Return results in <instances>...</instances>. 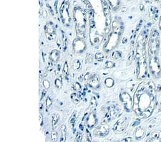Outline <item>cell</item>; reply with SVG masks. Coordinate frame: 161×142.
Wrapping results in <instances>:
<instances>
[{"label":"cell","instance_id":"30bf717a","mask_svg":"<svg viewBox=\"0 0 161 142\" xmlns=\"http://www.w3.org/2000/svg\"><path fill=\"white\" fill-rule=\"evenodd\" d=\"M72 47L73 53L76 55H80L86 51L87 46L83 39L77 37V38L73 40Z\"/></svg>","mask_w":161,"mask_h":142},{"label":"cell","instance_id":"3957f363","mask_svg":"<svg viewBox=\"0 0 161 142\" xmlns=\"http://www.w3.org/2000/svg\"><path fill=\"white\" fill-rule=\"evenodd\" d=\"M124 31L123 24L121 22L117 21L115 20L112 24V31L108 37V40L105 45H104V50L106 52H109L118 47L122 35Z\"/></svg>","mask_w":161,"mask_h":142},{"label":"cell","instance_id":"8992f818","mask_svg":"<svg viewBox=\"0 0 161 142\" xmlns=\"http://www.w3.org/2000/svg\"><path fill=\"white\" fill-rule=\"evenodd\" d=\"M70 7V0H63L59 10L61 21L64 26L66 27L67 28L72 27V18H71L70 12H69Z\"/></svg>","mask_w":161,"mask_h":142},{"label":"cell","instance_id":"b9f144b4","mask_svg":"<svg viewBox=\"0 0 161 142\" xmlns=\"http://www.w3.org/2000/svg\"><path fill=\"white\" fill-rule=\"evenodd\" d=\"M39 118H40V127H42V116L41 113H39Z\"/></svg>","mask_w":161,"mask_h":142},{"label":"cell","instance_id":"277c9868","mask_svg":"<svg viewBox=\"0 0 161 142\" xmlns=\"http://www.w3.org/2000/svg\"><path fill=\"white\" fill-rule=\"evenodd\" d=\"M160 49V38L158 31L151 29L148 41V56H158Z\"/></svg>","mask_w":161,"mask_h":142},{"label":"cell","instance_id":"ab89813d","mask_svg":"<svg viewBox=\"0 0 161 142\" xmlns=\"http://www.w3.org/2000/svg\"><path fill=\"white\" fill-rule=\"evenodd\" d=\"M47 7L48 8V11H49V12H50V14H51L52 16H54V12H53V11H52V7L50 6V4H47Z\"/></svg>","mask_w":161,"mask_h":142},{"label":"cell","instance_id":"f35d334b","mask_svg":"<svg viewBox=\"0 0 161 142\" xmlns=\"http://www.w3.org/2000/svg\"><path fill=\"white\" fill-rule=\"evenodd\" d=\"M82 140V135L78 134L77 137L75 138V141H81Z\"/></svg>","mask_w":161,"mask_h":142},{"label":"cell","instance_id":"7402d4cb","mask_svg":"<svg viewBox=\"0 0 161 142\" xmlns=\"http://www.w3.org/2000/svg\"><path fill=\"white\" fill-rule=\"evenodd\" d=\"M135 52H134V45H131L130 51L128 52V57H127V62H126V65L127 66L131 65V64L133 63V60L135 58Z\"/></svg>","mask_w":161,"mask_h":142},{"label":"cell","instance_id":"c3c4849f","mask_svg":"<svg viewBox=\"0 0 161 142\" xmlns=\"http://www.w3.org/2000/svg\"><path fill=\"white\" fill-rule=\"evenodd\" d=\"M128 1H131V0H128Z\"/></svg>","mask_w":161,"mask_h":142},{"label":"cell","instance_id":"4dcf8cb0","mask_svg":"<svg viewBox=\"0 0 161 142\" xmlns=\"http://www.w3.org/2000/svg\"><path fill=\"white\" fill-rule=\"evenodd\" d=\"M95 58L96 60L102 62V61L104 60L105 56H104V55H103V53H102V52H97V53L95 54Z\"/></svg>","mask_w":161,"mask_h":142},{"label":"cell","instance_id":"d590c367","mask_svg":"<svg viewBox=\"0 0 161 142\" xmlns=\"http://www.w3.org/2000/svg\"><path fill=\"white\" fill-rule=\"evenodd\" d=\"M52 105V100L51 99V98L50 96H47V98H46V107H47V109L50 108Z\"/></svg>","mask_w":161,"mask_h":142},{"label":"cell","instance_id":"603a6c76","mask_svg":"<svg viewBox=\"0 0 161 142\" xmlns=\"http://www.w3.org/2000/svg\"><path fill=\"white\" fill-rule=\"evenodd\" d=\"M77 117H78V113L77 111H75L74 113L72 114V116H71L70 121H69V123H70V126L72 129H73L75 126V123L76 122V120H77Z\"/></svg>","mask_w":161,"mask_h":142},{"label":"cell","instance_id":"836d02e7","mask_svg":"<svg viewBox=\"0 0 161 142\" xmlns=\"http://www.w3.org/2000/svg\"><path fill=\"white\" fill-rule=\"evenodd\" d=\"M42 85H43L44 88H45V89H46V90H48V89H50V81H48V80L44 79L43 81H42Z\"/></svg>","mask_w":161,"mask_h":142},{"label":"cell","instance_id":"cb8c5ba5","mask_svg":"<svg viewBox=\"0 0 161 142\" xmlns=\"http://www.w3.org/2000/svg\"><path fill=\"white\" fill-rule=\"evenodd\" d=\"M63 73L64 78H65L66 80H68V77H69V75H70V71H69V65H68V63L67 61H65L64 63Z\"/></svg>","mask_w":161,"mask_h":142},{"label":"cell","instance_id":"f1b7e54d","mask_svg":"<svg viewBox=\"0 0 161 142\" xmlns=\"http://www.w3.org/2000/svg\"><path fill=\"white\" fill-rule=\"evenodd\" d=\"M70 99L75 104H78L80 103V97L76 93H72L70 95Z\"/></svg>","mask_w":161,"mask_h":142},{"label":"cell","instance_id":"7bdbcfd3","mask_svg":"<svg viewBox=\"0 0 161 142\" xmlns=\"http://www.w3.org/2000/svg\"><path fill=\"white\" fill-rule=\"evenodd\" d=\"M158 27H159V30H160V32L161 33V15L160 16V17H159V20H158Z\"/></svg>","mask_w":161,"mask_h":142},{"label":"cell","instance_id":"52a82bcc","mask_svg":"<svg viewBox=\"0 0 161 142\" xmlns=\"http://www.w3.org/2000/svg\"><path fill=\"white\" fill-rule=\"evenodd\" d=\"M149 73L155 80L161 78V65L158 56H148Z\"/></svg>","mask_w":161,"mask_h":142},{"label":"cell","instance_id":"44dd1931","mask_svg":"<svg viewBox=\"0 0 161 142\" xmlns=\"http://www.w3.org/2000/svg\"><path fill=\"white\" fill-rule=\"evenodd\" d=\"M59 58H60V52H59V50H52L51 52L50 53L49 58L50 61L52 62V63H57V62L59 61Z\"/></svg>","mask_w":161,"mask_h":142},{"label":"cell","instance_id":"e0dca14e","mask_svg":"<svg viewBox=\"0 0 161 142\" xmlns=\"http://www.w3.org/2000/svg\"><path fill=\"white\" fill-rule=\"evenodd\" d=\"M146 128L142 126H137L136 129H135V132H134L135 139H136L137 141L142 140L145 137V136H146Z\"/></svg>","mask_w":161,"mask_h":142},{"label":"cell","instance_id":"7c38bea8","mask_svg":"<svg viewBox=\"0 0 161 142\" xmlns=\"http://www.w3.org/2000/svg\"><path fill=\"white\" fill-rule=\"evenodd\" d=\"M129 122H130V118L127 116H124V117L119 118L113 126L114 131L118 133V134H121V133L124 132L128 128Z\"/></svg>","mask_w":161,"mask_h":142},{"label":"cell","instance_id":"681fc988","mask_svg":"<svg viewBox=\"0 0 161 142\" xmlns=\"http://www.w3.org/2000/svg\"><path fill=\"white\" fill-rule=\"evenodd\" d=\"M160 7H161V5H160Z\"/></svg>","mask_w":161,"mask_h":142},{"label":"cell","instance_id":"ee69618b","mask_svg":"<svg viewBox=\"0 0 161 142\" xmlns=\"http://www.w3.org/2000/svg\"><path fill=\"white\" fill-rule=\"evenodd\" d=\"M46 90V89H45ZM45 90H44L43 91H42V97H41V98H40V100H42V98H43V97L44 96H45V95L46 94V91Z\"/></svg>","mask_w":161,"mask_h":142},{"label":"cell","instance_id":"ac0fdd59","mask_svg":"<svg viewBox=\"0 0 161 142\" xmlns=\"http://www.w3.org/2000/svg\"><path fill=\"white\" fill-rule=\"evenodd\" d=\"M148 141L161 142V130H156L152 132L149 136Z\"/></svg>","mask_w":161,"mask_h":142},{"label":"cell","instance_id":"d6a6232c","mask_svg":"<svg viewBox=\"0 0 161 142\" xmlns=\"http://www.w3.org/2000/svg\"><path fill=\"white\" fill-rule=\"evenodd\" d=\"M115 63L114 62L110 61V60H107V61L105 62V68H108V69H111V68H113L115 67Z\"/></svg>","mask_w":161,"mask_h":142},{"label":"cell","instance_id":"2e32d148","mask_svg":"<svg viewBox=\"0 0 161 142\" xmlns=\"http://www.w3.org/2000/svg\"><path fill=\"white\" fill-rule=\"evenodd\" d=\"M98 123V118L96 117L95 113L94 112H91L87 116L86 119V125L87 129L89 130L93 129Z\"/></svg>","mask_w":161,"mask_h":142},{"label":"cell","instance_id":"9c48e42d","mask_svg":"<svg viewBox=\"0 0 161 142\" xmlns=\"http://www.w3.org/2000/svg\"><path fill=\"white\" fill-rule=\"evenodd\" d=\"M120 100L126 112L131 113L133 111V99L128 93L125 91L121 92L120 95Z\"/></svg>","mask_w":161,"mask_h":142},{"label":"cell","instance_id":"ffe728a7","mask_svg":"<svg viewBox=\"0 0 161 142\" xmlns=\"http://www.w3.org/2000/svg\"><path fill=\"white\" fill-rule=\"evenodd\" d=\"M149 16L151 20L156 21L158 19L159 20V10L155 7H150L149 8Z\"/></svg>","mask_w":161,"mask_h":142},{"label":"cell","instance_id":"484cf974","mask_svg":"<svg viewBox=\"0 0 161 142\" xmlns=\"http://www.w3.org/2000/svg\"><path fill=\"white\" fill-rule=\"evenodd\" d=\"M59 117H60V116H59V114H58V113H54V114H53V115H52V127H53V128L56 127L57 124H58Z\"/></svg>","mask_w":161,"mask_h":142},{"label":"cell","instance_id":"7dc6e473","mask_svg":"<svg viewBox=\"0 0 161 142\" xmlns=\"http://www.w3.org/2000/svg\"><path fill=\"white\" fill-rule=\"evenodd\" d=\"M82 2H84V3H87V0H82Z\"/></svg>","mask_w":161,"mask_h":142},{"label":"cell","instance_id":"60d3db41","mask_svg":"<svg viewBox=\"0 0 161 142\" xmlns=\"http://www.w3.org/2000/svg\"><path fill=\"white\" fill-rule=\"evenodd\" d=\"M122 141H133V139L132 137H127V138H125L123 139H122Z\"/></svg>","mask_w":161,"mask_h":142},{"label":"cell","instance_id":"5b68a950","mask_svg":"<svg viewBox=\"0 0 161 142\" xmlns=\"http://www.w3.org/2000/svg\"><path fill=\"white\" fill-rule=\"evenodd\" d=\"M148 70V59L146 54L136 59V77L137 80L142 81L146 78Z\"/></svg>","mask_w":161,"mask_h":142},{"label":"cell","instance_id":"d4e9b609","mask_svg":"<svg viewBox=\"0 0 161 142\" xmlns=\"http://www.w3.org/2000/svg\"><path fill=\"white\" fill-rule=\"evenodd\" d=\"M72 68L76 71H78L81 69L82 68V63L79 60H74L72 63Z\"/></svg>","mask_w":161,"mask_h":142},{"label":"cell","instance_id":"5bb4252c","mask_svg":"<svg viewBox=\"0 0 161 142\" xmlns=\"http://www.w3.org/2000/svg\"><path fill=\"white\" fill-rule=\"evenodd\" d=\"M87 86L89 88L93 89V90L98 91L100 88V77L97 73H94V74L91 75L89 78L87 80Z\"/></svg>","mask_w":161,"mask_h":142},{"label":"cell","instance_id":"1f68e13d","mask_svg":"<svg viewBox=\"0 0 161 142\" xmlns=\"http://www.w3.org/2000/svg\"><path fill=\"white\" fill-rule=\"evenodd\" d=\"M54 86L56 88L58 89V90H60L63 88V83H62V81L59 78H56L54 81Z\"/></svg>","mask_w":161,"mask_h":142},{"label":"cell","instance_id":"f546056e","mask_svg":"<svg viewBox=\"0 0 161 142\" xmlns=\"http://www.w3.org/2000/svg\"><path fill=\"white\" fill-rule=\"evenodd\" d=\"M112 56L113 59L115 60H120L122 59V54L118 50H115V51L112 52Z\"/></svg>","mask_w":161,"mask_h":142},{"label":"cell","instance_id":"9a60e30c","mask_svg":"<svg viewBox=\"0 0 161 142\" xmlns=\"http://www.w3.org/2000/svg\"><path fill=\"white\" fill-rule=\"evenodd\" d=\"M118 109L117 107L115 106H111L109 108L108 111H107L106 114H105V116L103 119V123H109L110 121L112 120V119L115 118L117 116H118Z\"/></svg>","mask_w":161,"mask_h":142},{"label":"cell","instance_id":"f6af8a7d","mask_svg":"<svg viewBox=\"0 0 161 142\" xmlns=\"http://www.w3.org/2000/svg\"><path fill=\"white\" fill-rule=\"evenodd\" d=\"M140 10L142 11L144 10V5L142 4H140Z\"/></svg>","mask_w":161,"mask_h":142},{"label":"cell","instance_id":"4fadbf2b","mask_svg":"<svg viewBox=\"0 0 161 142\" xmlns=\"http://www.w3.org/2000/svg\"><path fill=\"white\" fill-rule=\"evenodd\" d=\"M45 33L47 39L49 41L54 40L57 37L56 28L52 22H47L45 26Z\"/></svg>","mask_w":161,"mask_h":142},{"label":"cell","instance_id":"8fae6325","mask_svg":"<svg viewBox=\"0 0 161 142\" xmlns=\"http://www.w3.org/2000/svg\"><path fill=\"white\" fill-rule=\"evenodd\" d=\"M110 133V126L107 123H102L96 126L93 129V134L95 136L98 138H104L106 137Z\"/></svg>","mask_w":161,"mask_h":142},{"label":"cell","instance_id":"83f0119b","mask_svg":"<svg viewBox=\"0 0 161 142\" xmlns=\"http://www.w3.org/2000/svg\"><path fill=\"white\" fill-rule=\"evenodd\" d=\"M60 131L62 134L60 141H65V140H66V126H65V125L63 124L61 126Z\"/></svg>","mask_w":161,"mask_h":142},{"label":"cell","instance_id":"7a4b0ae2","mask_svg":"<svg viewBox=\"0 0 161 142\" xmlns=\"http://www.w3.org/2000/svg\"><path fill=\"white\" fill-rule=\"evenodd\" d=\"M72 12L77 37L84 39L85 35L87 21V13L85 10L80 5L75 6Z\"/></svg>","mask_w":161,"mask_h":142},{"label":"cell","instance_id":"4316f807","mask_svg":"<svg viewBox=\"0 0 161 142\" xmlns=\"http://www.w3.org/2000/svg\"><path fill=\"white\" fill-rule=\"evenodd\" d=\"M105 85L107 88H112L115 85V81L112 78H107L105 80Z\"/></svg>","mask_w":161,"mask_h":142},{"label":"cell","instance_id":"d6986e66","mask_svg":"<svg viewBox=\"0 0 161 142\" xmlns=\"http://www.w3.org/2000/svg\"><path fill=\"white\" fill-rule=\"evenodd\" d=\"M109 5L111 8V10L114 12H118L120 10L121 7V1L120 0H107Z\"/></svg>","mask_w":161,"mask_h":142},{"label":"cell","instance_id":"8d00e7d4","mask_svg":"<svg viewBox=\"0 0 161 142\" xmlns=\"http://www.w3.org/2000/svg\"><path fill=\"white\" fill-rule=\"evenodd\" d=\"M72 88L74 91H80V90L82 89V86L81 85H80L79 83H75L73 84V86H72Z\"/></svg>","mask_w":161,"mask_h":142},{"label":"cell","instance_id":"ba28073f","mask_svg":"<svg viewBox=\"0 0 161 142\" xmlns=\"http://www.w3.org/2000/svg\"><path fill=\"white\" fill-rule=\"evenodd\" d=\"M147 42V35L146 31L143 30L139 34L136 41V45H135V59L139 58L144 55L146 54V45Z\"/></svg>","mask_w":161,"mask_h":142},{"label":"cell","instance_id":"74e56055","mask_svg":"<svg viewBox=\"0 0 161 142\" xmlns=\"http://www.w3.org/2000/svg\"><path fill=\"white\" fill-rule=\"evenodd\" d=\"M86 61H87V63H91L93 61V55L89 54L87 56V58H86Z\"/></svg>","mask_w":161,"mask_h":142},{"label":"cell","instance_id":"6da1fadb","mask_svg":"<svg viewBox=\"0 0 161 142\" xmlns=\"http://www.w3.org/2000/svg\"><path fill=\"white\" fill-rule=\"evenodd\" d=\"M156 87L153 81L145 80L141 82L133 95V112L137 117L148 118L157 106Z\"/></svg>","mask_w":161,"mask_h":142},{"label":"cell","instance_id":"bcb514c9","mask_svg":"<svg viewBox=\"0 0 161 142\" xmlns=\"http://www.w3.org/2000/svg\"><path fill=\"white\" fill-rule=\"evenodd\" d=\"M153 1L157 2V3H160L161 4V0H153Z\"/></svg>","mask_w":161,"mask_h":142},{"label":"cell","instance_id":"e575fe53","mask_svg":"<svg viewBox=\"0 0 161 142\" xmlns=\"http://www.w3.org/2000/svg\"><path fill=\"white\" fill-rule=\"evenodd\" d=\"M58 140V134L55 130H52V141H57Z\"/></svg>","mask_w":161,"mask_h":142}]
</instances>
